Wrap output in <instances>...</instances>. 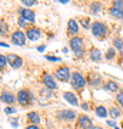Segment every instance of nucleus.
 Instances as JSON below:
<instances>
[{
	"label": "nucleus",
	"instance_id": "obj_19",
	"mask_svg": "<svg viewBox=\"0 0 123 129\" xmlns=\"http://www.w3.org/2000/svg\"><path fill=\"white\" fill-rule=\"evenodd\" d=\"M110 14L113 16V17H117V19H123V10L122 9H117V7H110Z\"/></svg>",
	"mask_w": 123,
	"mask_h": 129
},
{
	"label": "nucleus",
	"instance_id": "obj_14",
	"mask_svg": "<svg viewBox=\"0 0 123 129\" xmlns=\"http://www.w3.org/2000/svg\"><path fill=\"white\" fill-rule=\"evenodd\" d=\"M63 98L66 99V101L70 103V105H77V96L74 95V93H72V92H64L63 93Z\"/></svg>",
	"mask_w": 123,
	"mask_h": 129
},
{
	"label": "nucleus",
	"instance_id": "obj_13",
	"mask_svg": "<svg viewBox=\"0 0 123 129\" xmlns=\"http://www.w3.org/2000/svg\"><path fill=\"white\" fill-rule=\"evenodd\" d=\"M57 115H59V118H63V119H66V120H74V118L77 116L73 111H62V112H59Z\"/></svg>",
	"mask_w": 123,
	"mask_h": 129
},
{
	"label": "nucleus",
	"instance_id": "obj_21",
	"mask_svg": "<svg viewBox=\"0 0 123 129\" xmlns=\"http://www.w3.org/2000/svg\"><path fill=\"white\" fill-rule=\"evenodd\" d=\"M109 115L112 116L113 119H117L119 116H120V109H119V108H116V106L110 108V109H109Z\"/></svg>",
	"mask_w": 123,
	"mask_h": 129
},
{
	"label": "nucleus",
	"instance_id": "obj_41",
	"mask_svg": "<svg viewBox=\"0 0 123 129\" xmlns=\"http://www.w3.org/2000/svg\"><path fill=\"white\" fill-rule=\"evenodd\" d=\"M122 126H123V123H122Z\"/></svg>",
	"mask_w": 123,
	"mask_h": 129
},
{
	"label": "nucleus",
	"instance_id": "obj_10",
	"mask_svg": "<svg viewBox=\"0 0 123 129\" xmlns=\"http://www.w3.org/2000/svg\"><path fill=\"white\" fill-rule=\"evenodd\" d=\"M17 101H19V103L23 105V106L27 105V103H29V92H27V90H24V89L20 90L19 95H17Z\"/></svg>",
	"mask_w": 123,
	"mask_h": 129
},
{
	"label": "nucleus",
	"instance_id": "obj_11",
	"mask_svg": "<svg viewBox=\"0 0 123 129\" xmlns=\"http://www.w3.org/2000/svg\"><path fill=\"white\" fill-rule=\"evenodd\" d=\"M26 37H29V40H36L40 37V30L39 29H27V32H26Z\"/></svg>",
	"mask_w": 123,
	"mask_h": 129
},
{
	"label": "nucleus",
	"instance_id": "obj_1",
	"mask_svg": "<svg viewBox=\"0 0 123 129\" xmlns=\"http://www.w3.org/2000/svg\"><path fill=\"white\" fill-rule=\"evenodd\" d=\"M92 33H93L96 37H105L106 33H107V27H106V24L102 23V22H95V23L92 24Z\"/></svg>",
	"mask_w": 123,
	"mask_h": 129
},
{
	"label": "nucleus",
	"instance_id": "obj_32",
	"mask_svg": "<svg viewBox=\"0 0 123 129\" xmlns=\"http://www.w3.org/2000/svg\"><path fill=\"white\" fill-rule=\"evenodd\" d=\"M82 23H83V26H85V27H89V20H87V19H83Z\"/></svg>",
	"mask_w": 123,
	"mask_h": 129
},
{
	"label": "nucleus",
	"instance_id": "obj_20",
	"mask_svg": "<svg viewBox=\"0 0 123 129\" xmlns=\"http://www.w3.org/2000/svg\"><path fill=\"white\" fill-rule=\"evenodd\" d=\"M106 89H107V90H110V92H117L119 85L116 82H113V80H110V82L106 83Z\"/></svg>",
	"mask_w": 123,
	"mask_h": 129
},
{
	"label": "nucleus",
	"instance_id": "obj_29",
	"mask_svg": "<svg viewBox=\"0 0 123 129\" xmlns=\"http://www.w3.org/2000/svg\"><path fill=\"white\" fill-rule=\"evenodd\" d=\"M23 5L24 6H33L34 5V0H23Z\"/></svg>",
	"mask_w": 123,
	"mask_h": 129
},
{
	"label": "nucleus",
	"instance_id": "obj_37",
	"mask_svg": "<svg viewBox=\"0 0 123 129\" xmlns=\"http://www.w3.org/2000/svg\"><path fill=\"white\" fill-rule=\"evenodd\" d=\"M37 50H39V52H43V50H45V46H39V47H37Z\"/></svg>",
	"mask_w": 123,
	"mask_h": 129
},
{
	"label": "nucleus",
	"instance_id": "obj_9",
	"mask_svg": "<svg viewBox=\"0 0 123 129\" xmlns=\"http://www.w3.org/2000/svg\"><path fill=\"white\" fill-rule=\"evenodd\" d=\"M19 13H20V16H22L24 20H27V22H30V23H33V22H34V13H33L32 10H29V9H20V10H19Z\"/></svg>",
	"mask_w": 123,
	"mask_h": 129
},
{
	"label": "nucleus",
	"instance_id": "obj_16",
	"mask_svg": "<svg viewBox=\"0 0 123 129\" xmlns=\"http://www.w3.org/2000/svg\"><path fill=\"white\" fill-rule=\"evenodd\" d=\"M90 59L93 60V62H97V60L102 59V53L97 47H92L90 49Z\"/></svg>",
	"mask_w": 123,
	"mask_h": 129
},
{
	"label": "nucleus",
	"instance_id": "obj_26",
	"mask_svg": "<svg viewBox=\"0 0 123 129\" xmlns=\"http://www.w3.org/2000/svg\"><path fill=\"white\" fill-rule=\"evenodd\" d=\"M113 56H114V50L110 47L109 50H107V53H106V57H107V59H113Z\"/></svg>",
	"mask_w": 123,
	"mask_h": 129
},
{
	"label": "nucleus",
	"instance_id": "obj_35",
	"mask_svg": "<svg viewBox=\"0 0 123 129\" xmlns=\"http://www.w3.org/2000/svg\"><path fill=\"white\" fill-rule=\"evenodd\" d=\"M26 129H40V128H37L36 125H29V126H27Z\"/></svg>",
	"mask_w": 123,
	"mask_h": 129
},
{
	"label": "nucleus",
	"instance_id": "obj_6",
	"mask_svg": "<svg viewBox=\"0 0 123 129\" xmlns=\"http://www.w3.org/2000/svg\"><path fill=\"white\" fill-rule=\"evenodd\" d=\"M7 60H9V63L12 64V68L13 69H17V68H20L23 63V60L20 56L17 55H13V53H10V55H7Z\"/></svg>",
	"mask_w": 123,
	"mask_h": 129
},
{
	"label": "nucleus",
	"instance_id": "obj_8",
	"mask_svg": "<svg viewBox=\"0 0 123 129\" xmlns=\"http://www.w3.org/2000/svg\"><path fill=\"white\" fill-rule=\"evenodd\" d=\"M77 126H79L80 129H86V128L90 129V128H92V120L89 119L87 116L80 115V116H79V119H77Z\"/></svg>",
	"mask_w": 123,
	"mask_h": 129
},
{
	"label": "nucleus",
	"instance_id": "obj_30",
	"mask_svg": "<svg viewBox=\"0 0 123 129\" xmlns=\"http://www.w3.org/2000/svg\"><path fill=\"white\" fill-rule=\"evenodd\" d=\"M46 59L50 60V62H57V60H59V57H56V56H47Z\"/></svg>",
	"mask_w": 123,
	"mask_h": 129
},
{
	"label": "nucleus",
	"instance_id": "obj_33",
	"mask_svg": "<svg viewBox=\"0 0 123 129\" xmlns=\"http://www.w3.org/2000/svg\"><path fill=\"white\" fill-rule=\"evenodd\" d=\"M5 30H7V27L5 26V22H2V35H5Z\"/></svg>",
	"mask_w": 123,
	"mask_h": 129
},
{
	"label": "nucleus",
	"instance_id": "obj_31",
	"mask_svg": "<svg viewBox=\"0 0 123 129\" xmlns=\"http://www.w3.org/2000/svg\"><path fill=\"white\" fill-rule=\"evenodd\" d=\"M26 22H27V20H24L23 17H20V20H19V24H20L22 27H24V26H26Z\"/></svg>",
	"mask_w": 123,
	"mask_h": 129
},
{
	"label": "nucleus",
	"instance_id": "obj_25",
	"mask_svg": "<svg viewBox=\"0 0 123 129\" xmlns=\"http://www.w3.org/2000/svg\"><path fill=\"white\" fill-rule=\"evenodd\" d=\"M99 10H100V5H99V3H93V5H92L90 12H92L93 14H96L97 12H99Z\"/></svg>",
	"mask_w": 123,
	"mask_h": 129
},
{
	"label": "nucleus",
	"instance_id": "obj_4",
	"mask_svg": "<svg viewBox=\"0 0 123 129\" xmlns=\"http://www.w3.org/2000/svg\"><path fill=\"white\" fill-rule=\"evenodd\" d=\"M85 83H86V80L79 72H74L72 75V86L74 89H82L85 86Z\"/></svg>",
	"mask_w": 123,
	"mask_h": 129
},
{
	"label": "nucleus",
	"instance_id": "obj_23",
	"mask_svg": "<svg viewBox=\"0 0 123 129\" xmlns=\"http://www.w3.org/2000/svg\"><path fill=\"white\" fill-rule=\"evenodd\" d=\"M113 46L116 47L119 52H122V55H123V40H120V39H114L113 40Z\"/></svg>",
	"mask_w": 123,
	"mask_h": 129
},
{
	"label": "nucleus",
	"instance_id": "obj_34",
	"mask_svg": "<svg viewBox=\"0 0 123 129\" xmlns=\"http://www.w3.org/2000/svg\"><path fill=\"white\" fill-rule=\"evenodd\" d=\"M5 112H6V113H13V112H14V109H12V108H6V109H5Z\"/></svg>",
	"mask_w": 123,
	"mask_h": 129
},
{
	"label": "nucleus",
	"instance_id": "obj_27",
	"mask_svg": "<svg viewBox=\"0 0 123 129\" xmlns=\"http://www.w3.org/2000/svg\"><path fill=\"white\" fill-rule=\"evenodd\" d=\"M113 7H117V9L123 10V2H113Z\"/></svg>",
	"mask_w": 123,
	"mask_h": 129
},
{
	"label": "nucleus",
	"instance_id": "obj_12",
	"mask_svg": "<svg viewBox=\"0 0 123 129\" xmlns=\"http://www.w3.org/2000/svg\"><path fill=\"white\" fill-rule=\"evenodd\" d=\"M79 30V24L76 20H73V19H70L69 20V23H67V32L69 35H76Z\"/></svg>",
	"mask_w": 123,
	"mask_h": 129
},
{
	"label": "nucleus",
	"instance_id": "obj_15",
	"mask_svg": "<svg viewBox=\"0 0 123 129\" xmlns=\"http://www.w3.org/2000/svg\"><path fill=\"white\" fill-rule=\"evenodd\" d=\"M87 80H89V83H90L92 86H99L100 85V78H99L97 73H90L89 78H87Z\"/></svg>",
	"mask_w": 123,
	"mask_h": 129
},
{
	"label": "nucleus",
	"instance_id": "obj_3",
	"mask_svg": "<svg viewBox=\"0 0 123 129\" xmlns=\"http://www.w3.org/2000/svg\"><path fill=\"white\" fill-rule=\"evenodd\" d=\"M55 76L59 80H62V82H67L69 78H70V70L66 66H60V68H57L55 70Z\"/></svg>",
	"mask_w": 123,
	"mask_h": 129
},
{
	"label": "nucleus",
	"instance_id": "obj_36",
	"mask_svg": "<svg viewBox=\"0 0 123 129\" xmlns=\"http://www.w3.org/2000/svg\"><path fill=\"white\" fill-rule=\"evenodd\" d=\"M10 122H12V125H13V126H17V120H16V119H12Z\"/></svg>",
	"mask_w": 123,
	"mask_h": 129
},
{
	"label": "nucleus",
	"instance_id": "obj_40",
	"mask_svg": "<svg viewBox=\"0 0 123 129\" xmlns=\"http://www.w3.org/2000/svg\"><path fill=\"white\" fill-rule=\"evenodd\" d=\"M122 93H123V88H122Z\"/></svg>",
	"mask_w": 123,
	"mask_h": 129
},
{
	"label": "nucleus",
	"instance_id": "obj_22",
	"mask_svg": "<svg viewBox=\"0 0 123 129\" xmlns=\"http://www.w3.org/2000/svg\"><path fill=\"white\" fill-rule=\"evenodd\" d=\"M96 115L100 116V118H105V116H107V111H106L105 106H97V108H96Z\"/></svg>",
	"mask_w": 123,
	"mask_h": 129
},
{
	"label": "nucleus",
	"instance_id": "obj_18",
	"mask_svg": "<svg viewBox=\"0 0 123 129\" xmlns=\"http://www.w3.org/2000/svg\"><path fill=\"white\" fill-rule=\"evenodd\" d=\"M2 101L3 102H6V103H14V96L12 95V93H9V92H3L2 93Z\"/></svg>",
	"mask_w": 123,
	"mask_h": 129
},
{
	"label": "nucleus",
	"instance_id": "obj_5",
	"mask_svg": "<svg viewBox=\"0 0 123 129\" xmlns=\"http://www.w3.org/2000/svg\"><path fill=\"white\" fill-rule=\"evenodd\" d=\"M12 42H13L14 45H19V46H23L24 43H26V36H24V33L17 30V32L13 33V36H12Z\"/></svg>",
	"mask_w": 123,
	"mask_h": 129
},
{
	"label": "nucleus",
	"instance_id": "obj_17",
	"mask_svg": "<svg viewBox=\"0 0 123 129\" xmlns=\"http://www.w3.org/2000/svg\"><path fill=\"white\" fill-rule=\"evenodd\" d=\"M27 119H29V122H32L33 125H37L40 122V116H39V113H36V112H30L27 115Z\"/></svg>",
	"mask_w": 123,
	"mask_h": 129
},
{
	"label": "nucleus",
	"instance_id": "obj_28",
	"mask_svg": "<svg viewBox=\"0 0 123 129\" xmlns=\"http://www.w3.org/2000/svg\"><path fill=\"white\" fill-rule=\"evenodd\" d=\"M116 99H117V102H119V103H120V106H122V108H123V93H119V95H117V98H116Z\"/></svg>",
	"mask_w": 123,
	"mask_h": 129
},
{
	"label": "nucleus",
	"instance_id": "obj_7",
	"mask_svg": "<svg viewBox=\"0 0 123 129\" xmlns=\"http://www.w3.org/2000/svg\"><path fill=\"white\" fill-rule=\"evenodd\" d=\"M42 82L45 83L46 88H49V89H56V82H55V79H53V76H52L50 73H45V75H43V78H42Z\"/></svg>",
	"mask_w": 123,
	"mask_h": 129
},
{
	"label": "nucleus",
	"instance_id": "obj_24",
	"mask_svg": "<svg viewBox=\"0 0 123 129\" xmlns=\"http://www.w3.org/2000/svg\"><path fill=\"white\" fill-rule=\"evenodd\" d=\"M7 62H9V60H7V57H6V56H0V69L2 70H5V68H6V63H7Z\"/></svg>",
	"mask_w": 123,
	"mask_h": 129
},
{
	"label": "nucleus",
	"instance_id": "obj_38",
	"mask_svg": "<svg viewBox=\"0 0 123 129\" xmlns=\"http://www.w3.org/2000/svg\"><path fill=\"white\" fill-rule=\"evenodd\" d=\"M107 123H109L110 126H114V122H113V120H109V122H107Z\"/></svg>",
	"mask_w": 123,
	"mask_h": 129
},
{
	"label": "nucleus",
	"instance_id": "obj_39",
	"mask_svg": "<svg viewBox=\"0 0 123 129\" xmlns=\"http://www.w3.org/2000/svg\"><path fill=\"white\" fill-rule=\"evenodd\" d=\"M90 129H102V128H100V126H92Z\"/></svg>",
	"mask_w": 123,
	"mask_h": 129
},
{
	"label": "nucleus",
	"instance_id": "obj_2",
	"mask_svg": "<svg viewBox=\"0 0 123 129\" xmlns=\"http://www.w3.org/2000/svg\"><path fill=\"white\" fill-rule=\"evenodd\" d=\"M70 47H72V50L74 52V55L80 56L82 55V50H83V40L77 36L72 37V39H70Z\"/></svg>",
	"mask_w": 123,
	"mask_h": 129
}]
</instances>
